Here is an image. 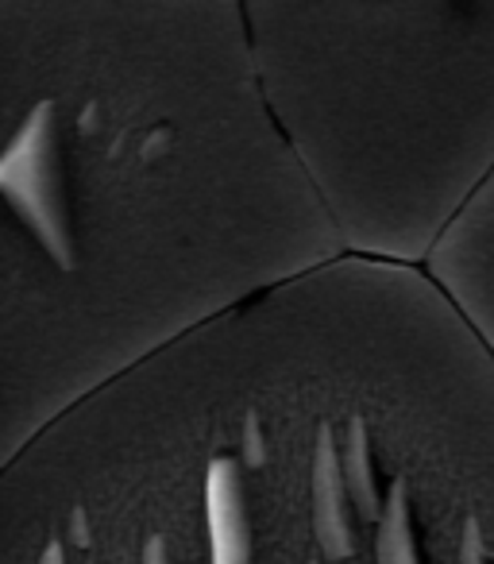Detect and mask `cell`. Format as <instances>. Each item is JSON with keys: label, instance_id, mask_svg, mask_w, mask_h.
<instances>
[{"label": "cell", "instance_id": "1", "mask_svg": "<svg viewBox=\"0 0 494 564\" xmlns=\"http://www.w3.org/2000/svg\"><path fill=\"white\" fill-rule=\"evenodd\" d=\"M340 256L243 0H0L12 433Z\"/></svg>", "mask_w": 494, "mask_h": 564}, {"label": "cell", "instance_id": "2", "mask_svg": "<svg viewBox=\"0 0 494 564\" xmlns=\"http://www.w3.org/2000/svg\"><path fill=\"white\" fill-rule=\"evenodd\" d=\"M348 251L432 256L494 174V0H243Z\"/></svg>", "mask_w": 494, "mask_h": 564}, {"label": "cell", "instance_id": "3", "mask_svg": "<svg viewBox=\"0 0 494 564\" xmlns=\"http://www.w3.org/2000/svg\"><path fill=\"white\" fill-rule=\"evenodd\" d=\"M455 564H491L486 553V533L479 510H463L460 518V545H455Z\"/></svg>", "mask_w": 494, "mask_h": 564}, {"label": "cell", "instance_id": "4", "mask_svg": "<svg viewBox=\"0 0 494 564\" xmlns=\"http://www.w3.org/2000/svg\"><path fill=\"white\" fill-rule=\"evenodd\" d=\"M140 564H171V545L158 530L143 533V545H140Z\"/></svg>", "mask_w": 494, "mask_h": 564}, {"label": "cell", "instance_id": "5", "mask_svg": "<svg viewBox=\"0 0 494 564\" xmlns=\"http://www.w3.org/2000/svg\"><path fill=\"white\" fill-rule=\"evenodd\" d=\"M40 564H66V541L58 538H47V545H43V553H40Z\"/></svg>", "mask_w": 494, "mask_h": 564}, {"label": "cell", "instance_id": "6", "mask_svg": "<svg viewBox=\"0 0 494 564\" xmlns=\"http://www.w3.org/2000/svg\"><path fill=\"white\" fill-rule=\"evenodd\" d=\"M306 564H321V561H317V556H309V561Z\"/></svg>", "mask_w": 494, "mask_h": 564}]
</instances>
